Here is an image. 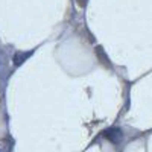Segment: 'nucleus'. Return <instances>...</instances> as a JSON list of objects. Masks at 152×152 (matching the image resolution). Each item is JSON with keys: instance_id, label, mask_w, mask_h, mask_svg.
Returning <instances> with one entry per match:
<instances>
[{"instance_id": "2", "label": "nucleus", "mask_w": 152, "mask_h": 152, "mask_svg": "<svg viewBox=\"0 0 152 152\" xmlns=\"http://www.w3.org/2000/svg\"><path fill=\"white\" fill-rule=\"evenodd\" d=\"M28 55H29V53H17V55H15V58H14V62H15L17 66H18V64H21L23 59H26V58H28Z\"/></svg>"}, {"instance_id": "1", "label": "nucleus", "mask_w": 152, "mask_h": 152, "mask_svg": "<svg viewBox=\"0 0 152 152\" xmlns=\"http://www.w3.org/2000/svg\"><path fill=\"white\" fill-rule=\"evenodd\" d=\"M107 137H110L113 142H119V140H120V137H122V134H120L119 129H111V131L107 132Z\"/></svg>"}]
</instances>
